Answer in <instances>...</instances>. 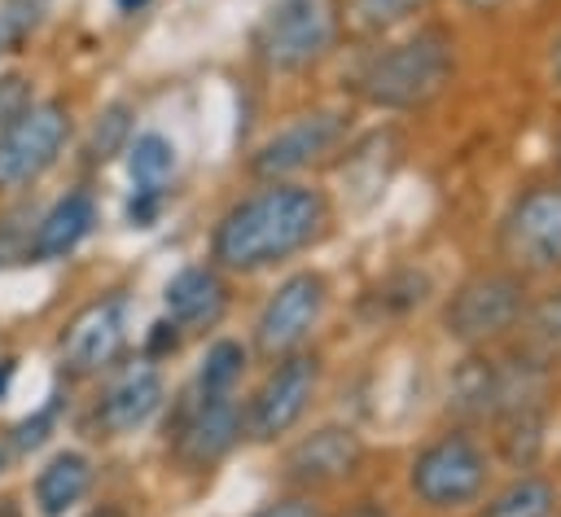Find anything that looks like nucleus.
Here are the masks:
<instances>
[{
	"instance_id": "nucleus-1",
	"label": "nucleus",
	"mask_w": 561,
	"mask_h": 517,
	"mask_svg": "<svg viewBox=\"0 0 561 517\" xmlns=\"http://www.w3.org/2000/svg\"><path fill=\"white\" fill-rule=\"evenodd\" d=\"M329 219V197L320 188L272 180L224 210L210 237V258L224 272H263L316 245Z\"/></svg>"
},
{
	"instance_id": "nucleus-2",
	"label": "nucleus",
	"mask_w": 561,
	"mask_h": 517,
	"mask_svg": "<svg viewBox=\"0 0 561 517\" xmlns=\"http://www.w3.org/2000/svg\"><path fill=\"white\" fill-rule=\"evenodd\" d=\"M451 48L456 44L434 26L408 35V39H394L359 66L355 92L377 110H421L451 83V74H456Z\"/></svg>"
},
{
	"instance_id": "nucleus-3",
	"label": "nucleus",
	"mask_w": 561,
	"mask_h": 517,
	"mask_svg": "<svg viewBox=\"0 0 561 517\" xmlns=\"http://www.w3.org/2000/svg\"><path fill=\"white\" fill-rule=\"evenodd\" d=\"M491 451L469 429H443L408 464V491L430 513H456L486 495Z\"/></svg>"
},
{
	"instance_id": "nucleus-4",
	"label": "nucleus",
	"mask_w": 561,
	"mask_h": 517,
	"mask_svg": "<svg viewBox=\"0 0 561 517\" xmlns=\"http://www.w3.org/2000/svg\"><path fill=\"white\" fill-rule=\"evenodd\" d=\"M530 298H526V276H517L513 267H495V272H473L465 276L447 302H443V333L469 351H482L491 342H500L504 333H513L526 315Z\"/></svg>"
},
{
	"instance_id": "nucleus-5",
	"label": "nucleus",
	"mask_w": 561,
	"mask_h": 517,
	"mask_svg": "<svg viewBox=\"0 0 561 517\" xmlns=\"http://www.w3.org/2000/svg\"><path fill=\"white\" fill-rule=\"evenodd\" d=\"M500 254L517 276L561 272V184L522 188L500 219Z\"/></svg>"
},
{
	"instance_id": "nucleus-6",
	"label": "nucleus",
	"mask_w": 561,
	"mask_h": 517,
	"mask_svg": "<svg viewBox=\"0 0 561 517\" xmlns=\"http://www.w3.org/2000/svg\"><path fill=\"white\" fill-rule=\"evenodd\" d=\"M316 386H320V359L307 355V351H289L272 364V372L259 381V390L250 394V403L241 407V425H245V438L254 443H276L280 434H289L311 399H316Z\"/></svg>"
},
{
	"instance_id": "nucleus-7",
	"label": "nucleus",
	"mask_w": 561,
	"mask_h": 517,
	"mask_svg": "<svg viewBox=\"0 0 561 517\" xmlns=\"http://www.w3.org/2000/svg\"><path fill=\"white\" fill-rule=\"evenodd\" d=\"M333 39L337 18L324 0H285L259 22L254 53L267 70H307L333 48Z\"/></svg>"
},
{
	"instance_id": "nucleus-8",
	"label": "nucleus",
	"mask_w": 561,
	"mask_h": 517,
	"mask_svg": "<svg viewBox=\"0 0 561 517\" xmlns=\"http://www.w3.org/2000/svg\"><path fill=\"white\" fill-rule=\"evenodd\" d=\"M70 136V114L61 101H35L0 127V188H22L44 175Z\"/></svg>"
},
{
	"instance_id": "nucleus-9",
	"label": "nucleus",
	"mask_w": 561,
	"mask_h": 517,
	"mask_svg": "<svg viewBox=\"0 0 561 517\" xmlns=\"http://www.w3.org/2000/svg\"><path fill=\"white\" fill-rule=\"evenodd\" d=\"M324 307H329V280L320 272H294V276H285L276 285V294L259 311V324H254L259 351L272 355V359L289 355V351H302V342L320 324Z\"/></svg>"
},
{
	"instance_id": "nucleus-10",
	"label": "nucleus",
	"mask_w": 561,
	"mask_h": 517,
	"mask_svg": "<svg viewBox=\"0 0 561 517\" xmlns=\"http://www.w3.org/2000/svg\"><path fill=\"white\" fill-rule=\"evenodd\" d=\"M241 403L232 394H193L180 403L171 451L184 469H210L241 443Z\"/></svg>"
},
{
	"instance_id": "nucleus-11",
	"label": "nucleus",
	"mask_w": 561,
	"mask_h": 517,
	"mask_svg": "<svg viewBox=\"0 0 561 517\" xmlns=\"http://www.w3.org/2000/svg\"><path fill=\"white\" fill-rule=\"evenodd\" d=\"M127 346V298L105 294L75 311V320L61 333V368L70 377L105 372Z\"/></svg>"
},
{
	"instance_id": "nucleus-12",
	"label": "nucleus",
	"mask_w": 561,
	"mask_h": 517,
	"mask_svg": "<svg viewBox=\"0 0 561 517\" xmlns=\"http://www.w3.org/2000/svg\"><path fill=\"white\" fill-rule=\"evenodd\" d=\"M346 131H351V123H346V114H337V110L302 114V118H294L289 127H280L272 140H263V149L254 153V171L267 175V180L298 175V171H307L311 162L329 158V153L346 140Z\"/></svg>"
},
{
	"instance_id": "nucleus-13",
	"label": "nucleus",
	"mask_w": 561,
	"mask_h": 517,
	"mask_svg": "<svg viewBox=\"0 0 561 517\" xmlns=\"http://www.w3.org/2000/svg\"><path fill=\"white\" fill-rule=\"evenodd\" d=\"M359 460H364V443L351 425H320L285 451V478L302 491H316L351 478Z\"/></svg>"
},
{
	"instance_id": "nucleus-14",
	"label": "nucleus",
	"mask_w": 561,
	"mask_h": 517,
	"mask_svg": "<svg viewBox=\"0 0 561 517\" xmlns=\"http://www.w3.org/2000/svg\"><path fill=\"white\" fill-rule=\"evenodd\" d=\"M158 407H162V372L153 368V359H140V364L123 368L110 381V390L96 399L92 425L105 438H123V434L140 429Z\"/></svg>"
},
{
	"instance_id": "nucleus-15",
	"label": "nucleus",
	"mask_w": 561,
	"mask_h": 517,
	"mask_svg": "<svg viewBox=\"0 0 561 517\" xmlns=\"http://www.w3.org/2000/svg\"><path fill=\"white\" fill-rule=\"evenodd\" d=\"M167 320L180 329V333H193V329H210L224 320V307H228V285L215 267H180L171 280H167Z\"/></svg>"
},
{
	"instance_id": "nucleus-16",
	"label": "nucleus",
	"mask_w": 561,
	"mask_h": 517,
	"mask_svg": "<svg viewBox=\"0 0 561 517\" xmlns=\"http://www.w3.org/2000/svg\"><path fill=\"white\" fill-rule=\"evenodd\" d=\"M92 223H96V206H92V197H88V193H66V197L39 219L35 241H31V258L48 263V258L70 254V250L92 232Z\"/></svg>"
},
{
	"instance_id": "nucleus-17",
	"label": "nucleus",
	"mask_w": 561,
	"mask_h": 517,
	"mask_svg": "<svg viewBox=\"0 0 561 517\" xmlns=\"http://www.w3.org/2000/svg\"><path fill=\"white\" fill-rule=\"evenodd\" d=\"M557 482L548 473L522 469L517 478H508L500 491H491L486 499H478V517H552L557 513Z\"/></svg>"
},
{
	"instance_id": "nucleus-18",
	"label": "nucleus",
	"mask_w": 561,
	"mask_h": 517,
	"mask_svg": "<svg viewBox=\"0 0 561 517\" xmlns=\"http://www.w3.org/2000/svg\"><path fill=\"white\" fill-rule=\"evenodd\" d=\"M88 486H92V464L79 451H61V456H53L39 469V478H35V504H39L44 517H61V513H70L88 495Z\"/></svg>"
},
{
	"instance_id": "nucleus-19",
	"label": "nucleus",
	"mask_w": 561,
	"mask_h": 517,
	"mask_svg": "<svg viewBox=\"0 0 561 517\" xmlns=\"http://www.w3.org/2000/svg\"><path fill=\"white\" fill-rule=\"evenodd\" d=\"M127 171H131V184L136 193H153L162 197L171 175H175V145L162 136V131H145L136 136V145L127 149Z\"/></svg>"
},
{
	"instance_id": "nucleus-20",
	"label": "nucleus",
	"mask_w": 561,
	"mask_h": 517,
	"mask_svg": "<svg viewBox=\"0 0 561 517\" xmlns=\"http://www.w3.org/2000/svg\"><path fill=\"white\" fill-rule=\"evenodd\" d=\"M522 337H526V355L539 359L543 368L548 364H561V285L543 298H535L522 315Z\"/></svg>"
},
{
	"instance_id": "nucleus-21",
	"label": "nucleus",
	"mask_w": 561,
	"mask_h": 517,
	"mask_svg": "<svg viewBox=\"0 0 561 517\" xmlns=\"http://www.w3.org/2000/svg\"><path fill=\"white\" fill-rule=\"evenodd\" d=\"M241 372H245V346L232 342V337H219V342L206 351L202 368H197L193 394H232L237 381H241Z\"/></svg>"
},
{
	"instance_id": "nucleus-22",
	"label": "nucleus",
	"mask_w": 561,
	"mask_h": 517,
	"mask_svg": "<svg viewBox=\"0 0 561 517\" xmlns=\"http://www.w3.org/2000/svg\"><path fill=\"white\" fill-rule=\"evenodd\" d=\"M425 4H430V0H355V4H351V18H355L359 31L381 35V31H394V26H403L408 18H416Z\"/></svg>"
},
{
	"instance_id": "nucleus-23",
	"label": "nucleus",
	"mask_w": 561,
	"mask_h": 517,
	"mask_svg": "<svg viewBox=\"0 0 561 517\" xmlns=\"http://www.w3.org/2000/svg\"><path fill=\"white\" fill-rule=\"evenodd\" d=\"M425 289H430V280H425V272H394L386 285H377L373 289V302H377V315H403V311H412V307H421V298H425Z\"/></svg>"
},
{
	"instance_id": "nucleus-24",
	"label": "nucleus",
	"mask_w": 561,
	"mask_h": 517,
	"mask_svg": "<svg viewBox=\"0 0 561 517\" xmlns=\"http://www.w3.org/2000/svg\"><path fill=\"white\" fill-rule=\"evenodd\" d=\"M53 416H57V399H48L35 416H26L18 429H13V447L18 451H31V447H39L44 438H48V429H53Z\"/></svg>"
},
{
	"instance_id": "nucleus-25",
	"label": "nucleus",
	"mask_w": 561,
	"mask_h": 517,
	"mask_svg": "<svg viewBox=\"0 0 561 517\" xmlns=\"http://www.w3.org/2000/svg\"><path fill=\"white\" fill-rule=\"evenodd\" d=\"M26 105H31L26 79H22V74H0V127H4L18 110H26Z\"/></svg>"
},
{
	"instance_id": "nucleus-26",
	"label": "nucleus",
	"mask_w": 561,
	"mask_h": 517,
	"mask_svg": "<svg viewBox=\"0 0 561 517\" xmlns=\"http://www.w3.org/2000/svg\"><path fill=\"white\" fill-rule=\"evenodd\" d=\"M254 517H316V508H311L302 495H289V499H272V504H263Z\"/></svg>"
},
{
	"instance_id": "nucleus-27",
	"label": "nucleus",
	"mask_w": 561,
	"mask_h": 517,
	"mask_svg": "<svg viewBox=\"0 0 561 517\" xmlns=\"http://www.w3.org/2000/svg\"><path fill=\"white\" fill-rule=\"evenodd\" d=\"M175 346H180V329H175L171 320H158V324H153V333H149V359L171 355Z\"/></svg>"
},
{
	"instance_id": "nucleus-28",
	"label": "nucleus",
	"mask_w": 561,
	"mask_h": 517,
	"mask_svg": "<svg viewBox=\"0 0 561 517\" xmlns=\"http://www.w3.org/2000/svg\"><path fill=\"white\" fill-rule=\"evenodd\" d=\"M342 517H390L381 504H355L351 513H342Z\"/></svg>"
},
{
	"instance_id": "nucleus-29",
	"label": "nucleus",
	"mask_w": 561,
	"mask_h": 517,
	"mask_svg": "<svg viewBox=\"0 0 561 517\" xmlns=\"http://www.w3.org/2000/svg\"><path fill=\"white\" fill-rule=\"evenodd\" d=\"M465 9H473V13H491V9H500L504 0H460Z\"/></svg>"
},
{
	"instance_id": "nucleus-30",
	"label": "nucleus",
	"mask_w": 561,
	"mask_h": 517,
	"mask_svg": "<svg viewBox=\"0 0 561 517\" xmlns=\"http://www.w3.org/2000/svg\"><path fill=\"white\" fill-rule=\"evenodd\" d=\"M9 377H13V359H0V394H4V386H9Z\"/></svg>"
},
{
	"instance_id": "nucleus-31",
	"label": "nucleus",
	"mask_w": 561,
	"mask_h": 517,
	"mask_svg": "<svg viewBox=\"0 0 561 517\" xmlns=\"http://www.w3.org/2000/svg\"><path fill=\"white\" fill-rule=\"evenodd\" d=\"M92 517H123V513H118V508H96Z\"/></svg>"
},
{
	"instance_id": "nucleus-32",
	"label": "nucleus",
	"mask_w": 561,
	"mask_h": 517,
	"mask_svg": "<svg viewBox=\"0 0 561 517\" xmlns=\"http://www.w3.org/2000/svg\"><path fill=\"white\" fill-rule=\"evenodd\" d=\"M0 517H18V508L13 504H0Z\"/></svg>"
},
{
	"instance_id": "nucleus-33",
	"label": "nucleus",
	"mask_w": 561,
	"mask_h": 517,
	"mask_svg": "<svg viewBox=\"0 0 561 517\" xmlns=\"http://www.w3.org/2000/svg\"><path fill=\"white\" fill-rule=\"evenodd\" d=\"M118 4H123V9H127V13H131V9H140V4H145V0H118Z\"/></svg>"
},
{
	"instance_id": "nucleus-34",
	"label": "nucleus",
	"mask_w": 561,
	"mask_h": 517,
	"mask_svg": "<svg viewBox=\"0 0 561 517\" xmlns=\"http://www.w3.org/2000/svg\"><path fill=\"white\" fill-rule=\"evenodd\" d=\"M0 469H4V447H0Z\"/></svg>"
}]
</instances>
